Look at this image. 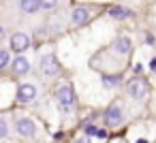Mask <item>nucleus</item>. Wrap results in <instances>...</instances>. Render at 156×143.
<instances>
[{
    "instance_id": "obj_15",
    "label": "nucleus",
    "mask_w": 156,
    "mask_h": 143,
    "mask_svg": "<svg viewBox=\"0 0 156 143\" xmlns=\"http://www.w3.org/2000/svg\"><path fill=\"white\" fill-rule=\"evenodd\" d=\"M39 5H41V9L51 11V9H56V7H58V0H39Z\"/></svg>"
},
{
    "instance_id": "obj_6",
    "label": "nucleus",
    "mask_w": 156,
    "mask_h": 143,
    "mask_svg": "<svg viewBox=\"0 0 156 143\" xmlns=\"http://www.w3.org/2000/svg\"><path fill=\"white\" fill-rule=\"evenodd\" d=\"M105 120H107V124L109 126H120L122 124V111H120V107L118 105H111L109 109H107V113H105Z\"/></svg>"
},
{
    "instance_id": "obj_1",
    "label": "nucleus",
    "mask_w": 156,
    "mask_h": 143,
    "mask_svg": "<svg viewBox=\"0 0 156 143\" xmlns=\"http://www.w3.org/2000/svg\"><path fill=\"white\" fill-rule=\"evenodd\" d=\"M56 100H58V105H60V111L71 113L73 107H75V98H73L71 85H60V88L56 90Z\"/></svg>"
},
{
    "instance_id": "obj_16",
    "label": "nucleus",
    "mask_w": 156,
    "mask_h": 143,
    "mask_svg": "<svg viewBox=\"0 0 156 143\" xmlns=\"http://www.w3.org/2000/svg\"><path fill=\"white\" fill-rule=\"evenodd\" d=\"M118 81H120L118 77H105L103 79V85L105 88H113V85H118Z\"/></svg>"
},
{
    "instance_id": "obj_18",
    "label": "nucleus",
    "mask_w": 156,
    "mask_h": 143,
    "mask_svg": "<svg viewBox=\"0 0 156 143\" xmlns=\"http://www.w3.org/2000/svg\"><path fill=\"white\" fill-rule=\"evenodd\" d=\"M5 39V28H0V41Z\"/></svg>"
},
{
    "instance_id": "obj_5",
    "label": "nucleus",
    "mask_w": 156,
    "mask_h": 143,
    "mask_svg": "<svg viewBox=\"0 0 156 143\" xmlns=\"http://www.w3.org/2000/svg\"><path fill=\"white\" fill-rule=\"evenodd\" d=\"M15 128H17V132H20L22 137H32V134L37 132V126H34V122H32L30 117H20V120L15 122Z\"/></svg>"
},
{
    "instance_id": "obj_10",
    "label": "nucleus",
    "mask_w": 156,
    "mask_h": 143,
    "mask_svg": "<svg viewBox=\"0 0 156 143\" xmlns=\"http://www.w3.org/2000/svg\"><path fill=\"white\" fill-rule=\"evenodd\" d=\"M20 7H22L24 13H37L41 9L39 0H20Z\"/></svg>"
},
{
    "instance_id": "obj_8",
    "label": "nucleus",
    "mask_w": 156,
    "mask_h": 143,
    "mask_svg": "<svg viewBox=\"0 0 156 143\" xmlns=\"http://www.w3.org/2000/svg\"><path fill=\"white\" fill-rule=\"evenodd\" d=\"M88 17H90L88 11L79 7V9H75V11L71 13V24H73V26H83V24L88 22Z\"/></svg>"
},
{
    "instance_id": "obj_14",
    "label": "nucleus",
    "mask_w": 156,
    "mask_h": 143,
    "mask_svg": "<svg viewBox=\"0 0 156 143\" xmlns=\"http://www.w3.org/2000/svg\"><path fill=\"white\" fill-rule=\"evenodd\" d=\"M7 134H9V124H7L5 117H0V141L7 139Z\"/></svg>"
},
{
    "instance_id": "obj_9",
    "label": "nucleus",
    "mask_w": 156,
    "mask_h": 143,
    "mask_svg": "<svg viewBox=\"0 0 156 143\" xmlns=\"http://www.w3.org/2000/svg\"><path fill=\"white\" fill-rule=\"evenodd\" d=\"M11 66H13V73H17V75H26V73L30 71V62H28L26 58H22V56H17Z\"/></svg>"
},
{
    "instance_id": "obj_7",
    "label": "nucleus",
    "mask_w": 156,
    "mask_h": 143,
    "mask_svg": "<svg viewBox=\"0 0 156 143\" xmlns=\"http://www.w3.org/2000/svg\"><path fill=\"white\" fill-rule=\"evenodd\" d=\"M34 96H37V88H34L32 83H24V85H20V90H17V100L28 103V100H32Z\"/></svg>"
},
{
    "instance_id": "obj_13",
    "label": "nucleus",
    "mask_w": 156,
    "mask_h": 143,
    "mask_svg": "<svg viewBox=\"0 0 156 143\" xmlns=\"http://www.w3.org/2000/svg\"><path fill=\"white\" fill-rule=\"evenodd\" d=\"M11 62V56H9V51L7 49H0V71H2L7 64Z\"/></svg>"
},
{
    "instance_id": "obj_11",
    "label": "nucleus",
    "mask_w": 156,
    "mask_h": 143,
    "mask_svg": "<svg viewBox=\"0 0 156 143\" xmlns=\"http://www.w3.org/2000/svg\"><path fill=\"white\" fill-rule=\"evenodd\" d=\"M115 51H118V54H128V51H130V39L120 37V39L115 41Z\"/></svg>"
},
{
    "instance_id": "obj_17",
    "label": "nucleus",
    "mask_w": 156,
    "mask_h": 143,
    "mask_svg": "<svg viewBox=\"0 0 156 143\" xmlns=\"http://www.w3.org/2000/svg\"><path fill=\"white\" fill-rule=\"evenodd\" d=\"M150 66L154 68V73H156V58H152V62H150Z\"/></svg>"
},
{
    "instance_id": "obj_2",
    "label": "nucleus",
    "mask_w": 156,
    "mask_h": 143,
    "mask_svg": "<svg viewBox=\"0 0 156 143\" xmlns=\"http://www.w3.org/2000/svg\"><path fill=\"white\" fill-rule=\"evenodd\" d=\"M39 66H41L43 75H47V77H51V75H56L60 71V64H58V60H56L54 54H43L41 60H39Z\"/></svg>"
},
{
    "instance_id": "obj_3",
    "label": "nucleus",
    "mask_w": 156,
    "mask_h": 143,
    "mask_svg": "<svg viewBox=\"0 0 156 143\" xmlns=\"http://www.w3.org/2000/svg\"><path fill=\"white\" fill-rule=\"evenodd\" d=\"M126 92H128L133 98L141 100V98H145V96H147V83H145L143 79H133V81H128Z\"/></svg>"
},
{
    "instance_id": "obj_4",
    "label": "nucleus",
    "mask_w": 156,
    "mask_h": 143,
    "mask_svg": "<svg viewBox=\"0 0 156 143\" xmlns=\"http://www.w3.org/2000/svg\"><path fill=\"white\" fill-rule=\"evenodd\" d=\"M28 45H30V37H28L26 32H15V34L11 37V49H13V51L22 54V51L28 49Z\"/></svg>"
},
{
    "instance_id": "obj_12",
    "label": "nucleus",
    "mask_w": 156,
    "mask_h": 143,
    "mask_svg": "<svg viewBox=\"0 0 156 143\" xmlns=\"http://www.w3.org/2000/svg\"><path fill=\"white\" fill-rule=\"evenodd\" d=\"M111 17H130V11L122 9V7H115V9H111Z\"/></svg>"
}]
</instances>
